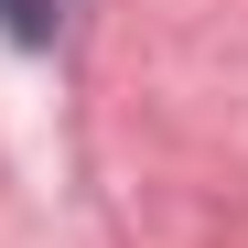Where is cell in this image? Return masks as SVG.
Instances as JSON below:
<instances>
[{"label": "cell", "instance_id": "cell-1", "mask_svg": "<svg viewBox=\"0 0 248 248\" xmlns=\"http://www.w3.org/2000/svg\"><path fill=\"white\" fill-rule=\"evenodd\" d=\"M0 32L11 44H54V0H0Z\"/></svg>", "mask_w": 248, "mask_h": 248}]
</instances>
